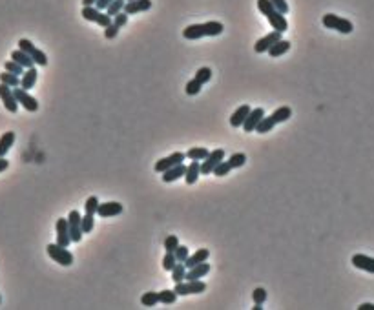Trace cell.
<instances>
[{
  "label": "cell",
  "mask_w": 374,
  "mask_h": 310,
  "mask_svg": "<svg viewBox=\"0 0 374 310\" xmlns=\"http://www.w3.org/2000/svg\"><path fill=\"white\" fill-rule=\"evenodd\" d=\"M11 59L15 62H18L22 68H33L35 66V62H33V59H31L30 55L26 53V51H22V49H15L13 53H11Z\"/></svg>",
  "instance_id": "cell-27"
},
{
  "label": "cell",
  "mask_w": 374,
  "mask_h": 310,
  "mask_svg": "<svg viewBox=\"0 0 374 310\" xmlns=\"http://www.w3.org/2000/svg\"><path fill=\"white\" fill-rule=\"evenodd\" d=\"M322 22L325 28H329V30H336L340 33H343V35H349L354 31V26L349 18H343V16H338L334 13H327V15H323Z\"/></svg>",
  "instance_id": "cell-1"
},
{
  "label": "cell",
  "mask_w": 374,
  "mask_h": 310,
  "mask_svg": "<svg viewBox=\"0 0 374 310\" xmlns=\"http://www.w3.org/2000/svg\"><path fill=\"white\" fill-rule=\"evenodd\" d=\"M290 46H292L290 40H285V38H281V40H277L276 44L270 48L267 53H269L270 57H274V59H276V57H281V55L287 53V51L290 49Z\"/></svg>",
  "instance_id": "cell-26"
},
{
  "label": "cell",
  "mask_w": 374,
  "mask_h": 310,
  "mask_svg": "<svg viewBox=\"0 0 374 310\" xmlns=\"http://www.w3.org/2000/svg\"><path fill=\"white\" fill-rule=\"evenodd\" d=\"M83 232L84 234H90L91 230L95 228V215H90V213H84L83 215Z\"/></svg>",
  "instance_id": "cell-42"
},
{
  "label": "cell",
  "mask_w": 374,
  "mask_h": 310,
  "mask_svg": "<svg viewBox=\"0 0 374 310\" xmlns=\"http://www.w3.org/2000/svg\"><path fill=\"white\" fill-rule=\"evenodd\" d=\"M250 110H252V108L248 106V104H241V106L234 112L232 117H230V124H232L234 128H243V124L247 121Z\"/></svg>",
  "instance_id": "cell-16"
},
{
  "label": "cell",
  "mask_w": 374,
  "mask_h": 310,
  "mask_svg": "<svg viewBox=\"0 0 374 310\" xmlns=\"http://www.w3.org/2000/svg\"><path fill=\"white\" fill-rule=\"evenodd\" d=\"M83 215L77 212V210H71L69 215H68V225H69V235H71V243H81L83 241Z\"/></svg>",
  "instance_id": "cell-6"
},
{
  "label": "cell",
  "mask_w": 374,
  "mask_h": 310,
  "mask_svg": "<svg viewBox=\"0 0 374 310\" xmlns=\"http://www.w3.org/2000/svg\"><path fill=\"white\" fill-rule=\"evenodd\" d=\"M99 199L95 196H91L86 199V204H84V212L90 213V215H97V210H99Z\"/></svg>",
  "instance_id": "cell-38"
},
{
  "label": "cell",
  "mask_w": 374,
  "mask_h": 310,
  "mask_svg": "<svg viewBox=\"0 0 374 310\" xmlns=\"http://www.w3.org/2000/svg\"><path fill=\"white\" fill-rule=\"evenodd\" d=\"M230 170H232V166L228 164V161H221V163L216 166V170H214V175H217V177H224V175H228Z\"/></svg>",
  "instance_id": "cell-45"
},
{
  "label": "cell",
  "mask_w": 374,
  "mask_h": 310,
  "mask_svg": "<svg viewBox=\"0 0 374 310\" xmlns=\"http://www.w3.org/2000/svg\"><path fill=\"white\" fill-rule=\"evenodd\" d=\"M37 79H38L37 66H33V68H28L22 73V77H20V88H22V90H26V91L31 90V88L37 84Z\"/></svg>",
  "instance_id": "cell-17"
},
{
  "label": "cell",
  "mask_w": 374,
  "mask_h": 310,
  "mask_svg": "<svg viewBox=\"0 0 374 310\" xmlns=\"http://www.w3.org/2000/svg\"><path fill=\"white\" fill-rule=\"evenodd\" d=\"M290 117H292V110L289 106H281V108H277V110H274V112H272V119L276 121V124L289 121Z\"/></svg>",
  "instance_id": "cell-30"
},
{
  "label": "cell",
  "mask_w": 374,
  "mask_h": 310,
  "mask_svg": "<svg viewBox=\"0 0 374 310\" xmlns=\"http://www.w3.org/2000/svg\"><path fill=\"white\" fill-rule=\"evenodd\" d=\"M351 263L356 266V268L363 270V272L374 274V257L363 256V254H354L351 259Z\"/></svg>",
  "instance_id": "cell-13"
},
{
  "label": "cell",
  "mask_w": 374,
  "mask_h": 310,
  "mask_svg": "<svg viewBox=\"0 0 374 310\" xmlns=\"http://www.w3.org/2000/svg\"><path fill=\"white\" fill-rule=\"evenodd\" d=\"M203 86L204 84L203 82H199L197 79H192V81H188L187 82V86H185V91H187V95H199L201 93V90H203Z\"/></svg>",
  "instance_id": "cell-36"
},
{
  "label": "cell",
  "mask_w": 374,
  "mask_h": 310,
  "mask_svg": "<svg viewBox=\"0 0 374 310\" xmlns=\"http://www.w3.org/2000/svg\"><path fill=\"white\" fill-rule=\"evenodd\" d=\"M175 265H177L175 254H173V252H166L165 257H163V270H166V272H172Z\"/></svg>",
  "instance_id": "cell-40"
},
{
  "label": "cell",
  "mask_w": 374,
  "mask_h": 310,
  "mask_svg": "<svg viewBox=\"0 0 374 310\" xmlns=\"http://www.w3.org/2000/svg\"><path fill=\"white\" fill-rule=\"evenodd\" d=\"M257 8H259V11H261V15H265V16L272 15V13L276 11V8L272 6L270 0H257Z\"/></svg>",
  "instance_id": "cell-43"
},
{
  "label": "cell",
  "mask_w": 374,
  "mask_h": 310,
  "mask_svg": "<svg viewBox=\"0 0 374 310\" xmlns=\"http://www.w3.org/2000/svg\"><path fill=\"white\" fill-rule=\"evenodd\" d=\"M358 310H374V305L373 303H361L358 307Z\"/></svg>",
  "instance_id": "cell-54"
},
{
  "label": "cell",
  "mask_w": 374,
  "mask_h": 310,
  "mask_svg": "<svg viewBox=\"0 0 374 310\" xmlns=\"http://www.w3.org/2000/svg\"><path fill=\"white\" fill-rule=\"evenodd\" d=\"M175 259L179 261V263H185L187 261V257L190 256V252H188V246H185V245H179L177 248H175Z\"/></svg>",
  "instance_id": "cell-47"
},
{
  "label": "cell",
  "mask_w": 374,
  "mask_h": 310,
  "mask_svg": "<svg viewBox=\"0 0 374 310\" xmlns=\"http://www.w3.org/2000/svg\"><path fill=\"white\" fill-rule=\"evenodd\" d=\"M177 301V294H175V290H161L159 292V303H163V305H173V303Z\"/></svg>",
  "instance_id": "cell-33"
},
{
  "label": "cell",
  "mask_w": 374,
  "mask_h": 310,
  "mask_svg": "<svg viewBox=\"0 0 374 310\" xmlns=\"http://www.w3.org/2000/svg\"><path fill=\"white\" fill-rule=\"evenodd\" d=\"M245 163H247V155L245 153H232L230 155V159H228V164L232 166V170L234 168H241V166H245Z\"/></svg>",
  "instance_id": "cell-41"
},
{
  "label": "cell",
  "mask_w": 374,
  "mask_h": 310,
  "mask_svg": "<svg viewBox=\"0 0 374 310\" xmlns=\"http://www.w3.org/2000/svg\"><path fill=\"white\" fill-rule=\"evenodd\" d=\"M18 49H22V51L30 55L33 62H35V66H46L48 64V57H46L44 51L38 49L37 46H33V42L28 40V38H20L18 40Z\"/></svg>",
  "instance_id": "cell-4"
},
{
  "label": "cell",
  "mask_w": 374,
  "mask_h": 310,
  "mask_svg": "<svg viewBox=\"0 0 374 310\" xmlns=\"http://www.w3.org/2000/svg\"><path fill=\"white\" fill-rule=\"evenodd\" d=\"M185 174H187V166H185V163H181L177 166L163 172V174H161V179H163V182H173L177 181V179H181V177H185Z\"/></svg>",
  "instance_id": "cell-18"
},
{
  "label": "cell",
  "mask_w": 374,
  "mask_h": 310,
  "mask_svg": "<svg viewBox=\"0 0 374 310\" xmlns=\"http://www.w3.org/2000/svg\"><path fill=\"white\" fill-rule=\"evenodd\" d=\"M195 79H197L199 82L206 84L210 79H212V69H210L208 66H204V68H199L197 71H195Z\"/></svg>",
  "instance_id": "cell-44"
},
{
  "label": "cell",
  "mask_w": 374,
  "mask_h": 310,
  "mask_svg": "<svg viewBox=\"0 0 374 310\" xmlns=\"http://www.w3.org/2000/svg\"><path fill=\"white\" fill-rule=\"evenodd\" d=\"M126 2H132V0H126Z\"/></svg>",
  "instance_id": "cell-57"
},
{
  "label": "cell",
  "mask_w": 374,
  "mask_h": 310,
  "mask_svg": "<svg viewBox=\"0 0 374 310\" xmlns=\"http://www.w3.org/2000/svg\"><path fill=\"white\" fill-rule=\"evenodd\" d=\"M272 2V6L276 8V11H279L281 15H287L289 13V4H287V0H270Z\"/></svg>",
  "instance_id": "cell-49"
},
{
  "label": "cell",
  "mask_w": 374,
  "mask_h": 310,
  "mask_svg": "<svg viewBox=\"0 0 374 310\" xmlns=\"http://www.w3.org/2000/svg\"><path fill=\"white\" fill-rule=\"evenodd\" d=\"M142 307H155L159 303V292H144L141 297Z\"/></svg>",
  "instance_id": "cell-37"
},
{
  "label": "cell",
  "mask_w": 374,
  "mask_h": 310,
  "mask_svg": "<svg viewBox=\"0 0 374 310\" xmlns=\"http://www.w3.org/2000/svg\"><path fill=\"white\" fill-rule=\"evenodd\" d=\"M0 82L8 84L9 88H20V77L13 75L9 71H4V73H0Z\"/></svg>",
  "instance_id": "cell-32"
},
{
  "label": "cell",
  "mask_w": 374,
  "mask_h": 310,
  "mask_svg": "<svg viewBox=\"0 0 374 310\" xmlns=\"http://www.w3.org/2000/svg\"><path fill=\"white\" fill-rule=\"evenodd\" d=\"M208 153L210 151L206 150L204 146H194V148H190V150L187 151V157L190 161H204L208 157Z\"/></svg>",
  "instance_id": "cell-29"
},
{
  "label": "cell",
  "mask_w": 374,
  "mask_h": 310,
  "mask_svg": "<svg viewBox=\"0 0 374 310\" xmlns=\"http://www.w3.org/2000/svg\"><path fill=\"white\" fill-rule=\"evenodd\" d=\"M175 294L177 295H190V294H201L206 290V283L201 279H194V281H181V283H175Z\"/></svg>",
  "instance_id": "cell-5"
},
{
  "label": "cell",
  "mask_w": 374,
  "mask_h": 310,
  "mask_svg": "<svg viewBox=\"0 0 374 310\" xmlns=\"http://www.w3.org/2000/svg\"><path fill=\"white\" fill-rule=\"evenodd\" d=\"M15 131H4L0 137V157H6V153L11 150V146L15 143Z\"/></svg>",
  "instance_id": "cell-25"
},
{
  "label": "cell",
  "mask_w": 374,
  "mask_h": 310,
  "mask_svg": "<svg viewBox=\"0 0 374 310\" xmlns=\"http://www.w3.org/2000/svg\"><path fill=\"white\" fill-rule=\"evenodd\" d=\"M183 37L187 40H199V38L206 37L204 35V26L203 24H192V26H187L183 30Z\"/></svg>",
  "instance_id": "cell-24"
},
{
  "label": "cell",
  "mask_w": 374,
  "mask_h": 310,
  "mask_svg": "<svg viewBox=\"0 0 374 310\" xmlns=\"http://www.w3.org/2000/svg\"><path fill=\"white\" fill-rule=\"evenodd\" d=\"M208 256H210L208 248H199L197 252H194V254H192V256H188L187 261H185L187 270L188 268H192V266H195V265H201V263H204V261L208 259Z\"/></svg>",
  "instance_id": "cell-23"
},
{
  "label": "cell",
  "mask_w": 374,
  "mask_h": 310,
  "mask_svg": "<svg viewBox=\"0 0 374 310\" xmlns=\"http://www.w3.org/2000/svg\"><path fill=\"white\" fill-rule=\"evenodd\" d=\"M13 93H15V97H17V102H18L26 112H31V114H33V112H37L38 110L37 98L31 97L26 90H22V88H13Z\"/></svg>",
  "instance_id": "cell-9"
},
{
  "label": "cell",
  "mask_w": 374,
  "mask_h": 310,
  "mask_svg": "<svg viewBox=\"0 0 374 310\" xmlns=\"http://www.w3.org/2000/svg\"><path fill=\"white\" fill-rule=\"evenodd\" d=\"M119 213H122V204L117 203V201L99 204L97 215H101V217H115V215H119Z\"/></svg>",
  "instance_id": "cell-15"
},
{
  "label": "cell",
  "mask_w": 374,
  "mask_h": 310,
  "mask_svg": "<svg viewBox=\"0 0 374 310\" xmlns=\"http://www.w3.org/2000/svg\"><path fill=\"white\" fill-rule=\"evenodd\" d=\"M0 98H2L4 108L8 110L9 114H15L17 108H18V102H17L15 93H13V88H9L8 84L0 82Z\"/></svg>",
  "instance_id": "cell-10"
},
{
  "label": "cell",
  "mask_w": 374,
  "mask_h": 310,
  "mask_svg": "<svg viewBox=\"0 0 374 310\" xmlns=\"http://www.w3.org/2000/svg\"><path fill=\"white\" fill-rule=\"evenodd\" d=\"M265 117V110L263 108H255V110H250V114H248L247 121L243 124V130L250 133V131H255V126L261 122V119Z\"/></svg>",
  "instance_id": "cell-14"
},
{
  "label": "cell",
  "mask_w": 374,
  "mask_h": 310,
  "mask_svg": "<svg viewBox=\"0 0 374 310\" xmlns=\"http://www.w3.org/2000/svg\"><path fill=\"white\" fill-rule=\"evenodd\" d=\"M57 243L62 246H69L71 245V235H69V225L66 219H57Z\"/></svg>",
  "instance_id": "cell-12"
},
{
  "label": "cell",
  "mask_w": 374,
  "mask_h": 310,
  "mask_svg": "<svg viewBox=\"0 0 374 310\" xmlns=\"http://www.w3.org/2000/svg\"><path fill=\"white\" fill-rule=\"evenodd\" d=\"M267 20H269V24L272 26V30H274V31L285 33V31L289 30V22H287L285 15H281L279 11H274L272 15H269V16H267Z\"/></svg>",
  "instance_id": "cell-20"
},
{
  "label": "cell",
  "mask_w": 374,
  "mask_h": 310,
  "mask_svg": "<svg viewBox=\"0 0 374 310\" xmlns=\"http://www.w3.org/2000/svg\"><path fill=\"white\" fill-rule=\"evenodd\" d=\"M81 15L84 16V20H90V22H95L99 24L101 28H106V26H110L113 22V18L106 11H101L97 9L95 6H84L83 11H81Z\"/></svg>",
  "instance_id": "cell-3"
},
{
  "label": "cell",
  "mask_w": 374,
  "mask_h": 310,
  "mask_svg": "<svg viewBox=\"0 0 374 310\" xmlns=\"http://www.w3.org/2000/svg\"><path fill=\"white\" fill-rule=\"evenodd\" d=\"M4 69L9 71V73H13V75H17V77H22V73L26 71V68H22V66H20L18 62L13 61V59L4 64Z\"/></svg>",
  "instance_id": "cell-39"
},
{
  "label": "cell",
  "mask_w": 374,
  "mask_h": 310,
  "mask_svg": "<svg viewBox=\"0 0 374 310\" xmlns=\"http://www.w3.org/2000/svg\"><path fill=\"white\" fill-rule=\"evenodd\" d=\"M210 272V265L204 261V263H201V265H195L192 266V268H188L187 270V276H185V279L187 281H194V279H201V277H204L206 274Z\"/></svg>",
  "instance_id": "cell-22"
},
{
  "label": "cell",
  "mask_w": 374,
  "mask_h": 310,
  "mask_svg": "<svg viewBox=\"0 0 374 310\" xmlns=\"http://www.w3.org/2000/svg\"><path fill=\"white\" fill-rule=\"evenodd\" d=\"M46 252H48V256L51 257L53 261H57L59 265L62 266L73 265V254L68 250V246H62L59 243H53V245H48V246H46Z\"/></svg>",
  "instance_id": "cell-2"
},
{
  "label": "cell",
  "mask_w": 374,
  "mask_h": 310,
  "mask_svg": "<svg viewBox=\"0 0 374 310\" xmlns=\"http://www.w3.org/2000/svg\"><path fill=\"white\" fill-rule=\"evenodd\" d=\"M185 159H187V153H183V151H173L172 155H168V157H165V159L157 161L155 166H153V170H155L157 174H163V172H166V170H170V168L181 164Z\"/></svg>",
  "instance_id": "cell-7"
},
{
  "label": "cell",
  "mask_w": 374,
  "mask_h": 310,
  "mask_svg": "<svg viewBox=\"0 0 374 310\" xmlns=\"http://www.w3.org/2000/svg\"><path fill=\"white\" fill-rule=\"evenodd\" d=\"M254 310H261L263 309V305H257V303H254V307H252Z\"/></svg>",
  "instance_id": "cell-56"
},
{
  "label": "cell",
  "mask_w": 374,
  "mask_h": 310,
  "mask_svg": "<svg viewBox=\"0 0 374 310\" xmlns=\"http://www.w3.org/2000/svg\"><path fill=\"white\" fill-rule=\"evenodd\" d=\"M150 8H152V0H132V2H126L124 13H128V15H135V13L148 11Z\"/></svg>",
  "instance_id": "cell-19"
},
{
  "label": "cell",
  "mask_w": 374,
  "mask_h": 310,
  "mask_svg": "<svg viewBox=\"0 0 374 310\" xmlns=\"http://www.w3.org/2000/svg\"><path fill=\"white\" fill-rule=\"evenodd\" d=\"M179 246V239H177V235H168L165 239V250L166 252H175V248Z\"/></svg>",
  "instance_id": "cell-46"
},
{
  "label": "cell",
  "mask_w": 374,
  "mask_h": 310,
  "mask_svg": "<svg viewBox=\"0 0 374 310\" xmlns=\"http://www.w3.org/2000/svg\"><path fill=\"white\" fill-rule=\"evenodd\" d=\"M204 35L206 37H217V35H221L224 30V26L221 22H217V20H210V22H204Z\"/></svg>",
  "instance_id": "cell-28"
},
{
  "label": "cell",
  "mask_w": 374,
  "mask_h": 310,
  "mask_svg": "<svg viewBox=\"0 0 374 310\" xmlns=\"http://www.w3.org/2000/svg\"><path fill=\"white\" fill-rule=\"evenodd\" d=\"M124 6H126V0H113L112 4L106 8V13L113 18L115 15H119L120 11H124Z\"/></svg>",
  "instance_id": "cell-35"
},
{
  "label": "cell",
  "mask_w": 374,
  "mask_h": 310,
  "mask_svg": "<svg viewBox=\"0 0 374 310\" xmlns=\"http://www.w3.org/2000/svg\"><path fill=\"white\" fill-rule=\"evenodd\" d=\"M0 303H2V297H0Z\"/></svg>",
  "instance_id": "cell-58"
},
{
  "label": "cell",
  "mask_w": 374,
  "mask_h": 310,
  "mask_svg": "<svg viewBox=\"0 0 374 310\" xmlns=\"http://www.w3.org/2000/svg\"><path fill=\"white\" fill-rule=\"evenodd\" d=\"M224 161V151L219 148V150H214L208 153V157L201 163V175H208V174H214V170L216 166Z\"/></svg>",
  "instance_id": "cell-8"
},
{
  "label": "cell",
  "mask_w": 374,
  "mask_h": 310,
  "mask_svg": "<svg viewBox=\"0 0 374 310\" xmlns=\"http://www.w3.org/2000/svg\"><path fill=\"white\" fill-rule=\"evenodd\" d=\"M113 0H97V4H95V8L101 9V11H106V8L112 4Z\"/></svg>",
  "instance_id": "cell-52"
},
{
  "label": "cell",
  "mask_w": 374,
  "mask_h": 310,
  "mask_svg": "<svg viewBox=\"0 0 374 310\" xmlns=\"http://www.w3.org/2000/svg\"><path fill=\"white\" fill-rule=\"evenodd\" d=\"M274 126H276V121L272 119V115H269V117L265 115L261 119V122L255 126V131H257V133H269V131H272Z\"/></svg>",
  "instance_id": "cell-31"
},
{
  "label": "cell",
  "mask_w": 374,
  "mask_h": 310,
  "mask_svg": "<svg viewBox=\"0 0 374 310\" xmlns=\"http://www.w3.org/2000/svg\"><path fill=\"white\" fill-rule=\"evenodd\" d=\"M97 0H83V6H95Z\"/></svg>",
  "instance_id": "cell-55"
},
{
  "label": "cell",
  "mask_w": 374,
  "mask_h": 310,
  "mask_svg": "<svg viewBox=\"0 0 374 310\" xmlns=\"http://www.w3.org/2000/svg\"><path fill=\"white\" fill-rule=\"evenodd\" d=\"M252 299H254V303H257V305H263V303L267 301V290L265 288H255L254 292H252Z\"/></svg>",
  "instance_id": "cell-48"
},
{
  "label": "cell",
  "mask_w": 374,
  "mask_h": 310,
  "mask_svg": "<svg viewBox=\"0 0 374 310\" xmlns=\"http://www.w3.org/2000/svg\"><path fill=\"white\" fill-rule=\"evenodd\" d=\"M185 276H187V266H185V263L177 261V265L173 266L172 270V281L173 283H181V281H185Z\"/></svg>",
  "instance_id": "cell-34"
},
{
  "label": "cell",
  "mask_w": 374,
  "mask_h": 310,
  "mask_svg": "<svg viewBox=\"0 0 374 310\" xmlns=\"http://www.w3.org/2000/svg\"><path fill=\"white\" fill-rule=\"evenodd\" d=\"M201 177V161H192L187 166V174H185V181L187 184H195Z\"/></svg>",
  "instance_id": "cell-21"
},
{
  "label": "cell",
  "mask_w": 374,
  "mask_h": 310,
  "mask_svg": "<svg viewBox=\"0 0 374 310\" xmlns=\"http://www.w3.org/2000/svg\"><path fill=\"white\" fill-rule=\"evenodd\" d=\"M119 26H115V24H110V26H106L104 28V37L108 38V40H112V38H115L117 35H119Z\"/></svg>",
  "instance_id": "cell-50"
},
{
  "label": "cell",
  "mask_w": 374,
  "mask_h": 310,
  "mask_svg": "<svg viewBox=\"0 0 374 310\" xmlns=\"http://www.w3.org/2000/svg\"><path fill=\"white\" fill-rule=\"evenodd\" d=\"M9 168V161L6 157H0V172H4V170H8Z\"/></svg>",
  "instance_id": "cell-53"
},
{
  "label": "cell",
  "mask_w": 374,
  "mask_h": 310,
  "mask_svg": "<svg viewBox=\"0 0 374 310\" xmlns=\"http://www.w3.org/2000/svg\"><path fill=\"white\" fill-rule=\"evenodd\" d=\"M281 35H283V33H279V31H272V33H267L265 37H261L254 44L255 53H267L270 48L276 44L277 40H281Z\"/></svg>",
  "instance_id": "cell-11"
},
{
  "label": "cell",
  "mask_w": 374,
  "mask_h": 310,
  "mask_svg": "<svg viewBox=\"0 0 374 310\" xmlns=\"http://www.w3.org/2000/svg\"><path fill=\"white\" fill-rule=\"evenodd\" d=\"M128 16H130V15H128V13H124V11H120L119 15H115V16H113V24H115V26H119V28H124V26H126V24H128Z\"/></svg>",
  "instance_id": "cell-51"
}]
</instances>
